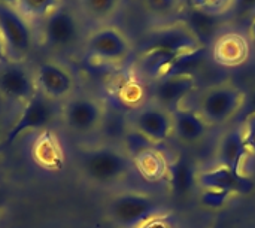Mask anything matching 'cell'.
<instances>
[{
	"mask_svg": "<svg viewBox=\"0 0 255 228\" xmlns=\"http://www.w3.org/2000/svg\"><path fill=\"white\" fill-rule=\"evenodd\" d=\"M37 93L34 73L22 63H7L0 70V96L19 105L27 103Z\"/></svg>",
	"mask_w": 255,
	"mask_h": 228,
	"instance_id": "obj_15",
	"label": "cell"
},
{
	"mask_svg": "<svg viewBox=\"0 0 255 228\" xmlns=\"http://www.w3.org/2000/svg\"><path fill=\"white\" fill-rule=\"evenodd\" d=\"M139 228H181V223L175 217V214L172 211H169V212H164V214L149 220L148 223H145Z\"/></svg>",
	"mask_w": 255,
	"mask_h": 228,
	"instance_id": "obj_26",
	"label": "cell"
},
{
	"mask_svg": "<svg viewBox=\"0 0 255 228\" xmlns=\"http://www.w3.org/2000/svg\"><path fill=\"white\" fill-rule=\"evenodd\" d=\"M251 40L242 31H226L218 34L212 42L211 54L217 64L223 67H239L245 64L251 55Z\"/></svg>",
	"mask_w": 255,
	"mask_h": 228,
	"instance_id": "obj_16",
	"label": "cell"
},
{
	"mask_svg": "<svg viewBox=\"0 0 255 228\" xmlns=\"http://www.w3.org/2000/svg\"><path fill=\"white\" fill-rule=\"evenodd\" d=\"M33 158L34 161L45 169H60L63 166V149L58 139L49 131L43 130L33 143Z\"/></svg>",
	"mask_w": 255,
	"mask_h": 228,
	"instance_id": "obj_20",
	"label": "cell"
},
{
	"mask_svg": "<svg viewBox=\"0 0 255 228\" xmlns=\"http://www.w3.org/2000/svg\"><path fill=\"white\" fill-rule=\"evenodd\" d=\"M128 152L133 158L136 173L149 182L164 181L172 173V161L155 145L145 143V146Z\"/></svg>",
	"mask_w": 255,
	"mask_h": 228,
	"instance_id": "obj_18",
	"label": "cell"
},
{
	"mask_svg": "<svg viewBox=\"0 0 255 228\" xmlns=\"http://www.w3.org/2000/svg\"><path fill=\"white\" fill-rule=\"evenodd\" d=\"M230 3L232 0H184V4H187L191 10L220 18H223Z\"/></svg>",
	"mask_w": 255,
	"mask_h": 228,
	"instance_id": "obj_25",
	"label": "cell"
},
{
	"mask_svg": "<svg viewBox=\"0 0 255 228\" xmlns=\"http://www.w3.org/2000/svg\"><path fill=\"white\" fill-rule=\"evenodd\" d=\"M242 127H244V134H245V140H247L250 154L255 155V111H253L245 118V121L242 122Z\"/></svg>",
	"mask_w": 255,
	"mask_h": 228,
	"instance_id": "obj_27",
	"label": "cell"
},
{
	"mask_svg": "<svg viewBox=\"0 0 255 228\" xmlns=\"http://www.w3.org/2000/svg\"><path fill=\"white\" fill-rule=\"evenodd\" d=\"M4 200H6V191H4V188L0 185V206L4 203Z\"/></svg>",
	"mask_w": 255,
	"mask_h": 228,
	"instance_id": "obj_31",
	"label": "cell"
},
{
	"mask_svg": "<svg viewBox=\"0 0 255 228\" xmlns=\"http://www.w3.org/2000/svg\"><path fill=\"white\" fill-rule=\"evenodd\" d=\"M212 128L197 114L193 106H181L173 111V136L184 146H196L202 143Z\"/></svg>",
	"mask_w": 255,
	"mask_h": 228,
	"instance_id": "obj_17",
	"label": "cell"
},
{
	"mask_svg": "<svg viewBox=\"0 0 255 228\" xmlns=\"http://www.w3.org/2000/svg\"><path fill=\"white\" fill-rule=\"evenodd\" d=\"M3 139H4V134H3V128H1V124H0V143H3Z\"/></svg>",
	"mask_w": 255,
	"mask_h": 228,
	"instance_id": "obj_33",
	"label": "cell"
},
{
	"mask_svg": "<svg viewBox=\"0 0 255 228\" xmlns=\"http://www.w3.org/2000/svg\"><path fill=\"white\" fill-rule=\"evenodd\" d=\"M206 48L197 33L185 19H173L163 22L146 31L142 40L140 51L143 49H163L178 55L196 52Z\"/></svg>",
	"mask_w": 255,
	"mask_h": 228,
	"instance_id": "obj_7",
	"label": "cell"
},
{
	"mask_svg": "<svg viewBox=\"0 0 255 228\" xmlns=\"http://www.w3.org/2000/svg\"><path fill=\"white\" fill-rule=\"evenodd\" d=\"M196 76L188 72L172 73L149 84L151 96L148 99L175 111L185 105L187 99L197 93Z\"/></svg>",
	"mask_w": 255,
	"mask_h": 228,
	"instance_id": "obj_12",
	"label": "cell"
},
{
	"mask_svg": "<svg viewBox=\"0 0 255 228\" xmlns=\"http://www.w3.org/2000/svg\"><path fill=\"white\" fill-rule=\"evenodd\" d=\"M196 185L206 197L227 200L235 196H247L254 190V182L247 173H238L224 166L212 164L194 176Z\"/></svg>",
	"mask_w": 255,
	"mask_h": 228,
	"instance_id": "obj_9",
	"label": "cell"
},
{
	"mask_svg": "<svg viewBox=\"0 0 255 228\" xmlns=\"http://www.w3.org/2000/svg\"><path fill=\"white\" fill-rule=\"evenodd\" d=\"M131 133L149 145L160 146L173 136V111L148 99L137 105L128 115Z\"/></svg>",
	"mask_w": 255,
	"mask_h": 228,
	"instance_id": "obj_4",
	"label": "cell"
},
{
	"mask_svg": "<svg viewBox=\"0 0 255 228\" xmlns=\"http://www.w3.org/2000/svg\"><path fill=\"white\" fill-rule=\"evenodd\" d=\"M247 33H248V37H250V40H251V45H253V48H255V21L248 27V30H247Z\"/></svg>",
	"mask_w": 255,
	"mask_h": 228,
	"instance_id": "obj_29",
	"label": "cell"
},
{
	"mask_svg": "<svg viewBox=\"0 0 255 228\" xmlns=\"http://www.w3.org/2000/svg\"><path fill=\"white\" fill-rule=\"evenodd\" d=\"M184 55L163 49H143L134 61V72L140 79L151 84L163 76L172 75Z\"/></svg>",
	"mask_w": 255,
	"mask_h": 228,
	"instance_id": "obj_19",
	"label": "cell"
},
{
	"mask_svg": "<svg viewBox=\"0 0 255 228\" xmlns=\"http://www.w3.org/2000/svg\"><path fill=\"white\" fill-rule=\"evenodd\" d=\"M146 12L157 19H172L184 7V0H143Z\"/></svg>",
	"mask_w": 255,
	"mask_h": 228,
	"instance_id": "obj_23",
	"label": "cell"
},
{
	"mask_svg": "<svg viewBox=\"0 0 255 228\" xmlns=\"http://www.w3.org/2000/svg\"><path fill=\"white\" fill-rule=\"evenodd\" d=\"M54 102L37 91L27 103L22 105V109L12 124V127L6 131L3 145L7 148L13 145V142L28 131H43L46 130L55 118Z\"/></svg>",
	"mask_w": 255,
	"mask_h": 228,
	"instance_id": "obj_11",
	"label": "cell"
},
{
	"mask_svg": "<svg viewBox=\"0 0 255 228\" xmlns=\"http://www.w3.org/2000/svg\"><path fill=\"white\" fill-rule=\"evenodd\" d=\"M84 48L91 60L106 64L126 61L134 49L130 37L112 24L97 25L91 30L84 40Z\"/></svg>",
	"mask_w": 255,
	"mask_h": 228,
	"instance_id": "obj_8",
	"label": "cell"
},
{
	"mask_svg": "<svg viewBox=\"0 0 255 228\" xmlns=\"http://www.w3.org/2000/svg\"><path fill=\"white\" fill-rule=\"evenodd\" d=\"M7 63H9V60H7V55H6L3 42H1V39H0V66H4V64H7Z\"/></svg>",
	"mask_w": 255,
	"mask_h": 228,
	"instance_id": "obj_28",
	"label": "cell"
},
{
	"mask_svg": "<svg viewBox=\"0 0 255 228\" xmlns=\"http://www.w3.org/2000/svg\"><path fill=\"white\" fill-rule=\"evenodd\" d=\"M0 39L9 63H22L33 48L30 19L16 7L0 3Z\"/></svg>",
	"mask_w": 255,
	"mask_h": 228,
	"instance_id": "obj_6",
	"label": "cell"
},
{
	"mask_svg": "<svg viewBox=\"0 0 255 228\" xmlns=\"http://www.w3.org/2000/svg\"><path fill=\"white\" fill-rule=\"evenodd\" d=\"M40 37L45 46L55 51L75 46L81 37L79 16L72 7L63 3L58 4L42 19Z\"/></svg>",
	"mask_w": 255,
	"mask_h": 228,
	"instance_id": "obj_10",
	"label": "cell"
},
{
	"mask_svg": "<svg viewBox=\"0 0 255 228\" xmlns=\"http://www.w3.org/2000/svg\"><path fill=\"white\" fill-rule=\"evenodd\" d=\"M242 124L226 128L218 137L214 149V164L224 166L238 173H245V163L250 157Z\"/></svg>",
	"mask_w": 255,
	"mask_h": 228,
	"instance_id": "obj_14",
	"label": "cell"
},
{
	"mask_svg": "<svg viewBox=\"0 0 255 228\" xmlns=\"http://www.w3.org/2000/svg\"><path fill=\"white\" fill-rule=\"evenodd\" d=\"M37 91L52 102H64L75 94L76 81L73 73L58 61H43L34 70Z\"/></svg>",
	"mask_w": 255,
	"mask_h": 228,
	"instance_id": "obj_13",
	"label": "cell"
},
{
	"mask_svg": "<svg viewBox=\"0 0 255 228\" xmlns=\"http://www.w3.org/2000/svg\"><path fill=\"white\" fill-rule=\"evenodd\" d=\"M58 4L60 0H18L16 7L30 19V21H42L46 15H49Z\"/></svg>",
	"mask_w": 255,
	"mask_h": 228,
	"instance_id": "obj_24",
	"label": "cell"
},
{
	"mask_svg": "<svg viewBox=\"0 0 255 228\" xmlns=\"http://www.w3.org/2000/svg\"><path fill=\"white\" fill-rule=\"evenodd\" d=\"M194 96L193 108L211 128L229 125L247 103V93L233 81L211 84Z\"/></svg>",
	"mask_w": 255,
	"mask_h": 228,
	"instance_id": "obj_3",
	"label": "cell"
},
{
	"mask_svg": "<svg viewBox=\"0 0 255 228\" xmlns=\"http://www.w3.org/2000/svg\"><path fill=\"white\" fill-rule=\"evenodd\" d=\"M4 149H6V146L3 143H0V175L3 172V166H4Z\"/></svg>",
	"mask_w": 255,
	"mask_h": 228,
	"instance_id": "obj_30",
	"label": "cell"
},
{
	"mask_svg": "<svg viewBox=\"0 0 255 228\" xmlns=\"http://www.w3.org/2000/svg\"><path fill=\"white\" fill-rule=\"evenodd\" d=\"M0 3L10 4V6H16V4H18V0H0Z\"/></svg>",
	"mask_w": 255,
	"mask_h": 228,
	"instance_id": "obj_32",
	"label": "cell"
},
{
	"mask_svg": "<svg viewBox=\"0 0 255 228\" xmlns=\"http://www.w3.org/2000/svg\"><path fill=\"white\" fill-rule=\"evenodd\" d=\"M223 18L239 25H244L245 22L248 30V27L255 21V0H232Z\"/></svg>",
	"mask_w": 255,
	"mask_h": 228,
	"instance_id": "obj_22",
	"label": "cell"
},
{
	"mask_svg": "<svg viewBox=\"0 0 255 228\" xmlns=\"http://www.w3.org/2000/svg\"><path fill=\"white\" fill-rule=\"evenodd\" d=\"M61 121L75 136L87 137L97 133L106 119L105 102L91 94H73L63 102Z\"/></svg>",
	"mask_w": 255,
	"mask_h": 228,
	"instance_id": "obj_5",
	"label": "cell"
},
{
	"mask_svg": "<svg viewBox=\"0 0 255 228\" xmlns=\"http://www.w3.org/2000/svg\"><path fill=\"white\" fill-rule=\"evenodd\" d=\"M169 211V206L158 196L139 190L117 191L109 196L105 205V215L115 228H139Z\"/></svg>",
	"mask_w": 255,
	"mask_h": 228,
	"instance_id": "obj_2",
	"label": "cell"
},
{
	"mask_svg": "<svg viewBox=\"0 0 255 228\" xmlns=\"http://www.w3.org/2000/svg\"><path fill=\"white\" fill-rule=\"evenodd\" d=\"M75 163L79 175L96 187H117L136 173L130 152L117 145L79 148Z\"/></svg>",
	"mask_w": 255,
	"mask_h": 228,
	"instance_id": "obj_1",
	"label": "cell"
},
{
	"mask_svg": "<svg viewBox=\"0 0 255 228\" xmlns=\"http://www.w3.org/2000/svg\"><path fill=\"white\" fill-rule=\"evenodd\" d=\"M82 15L97 25L109 24L120 12L123 0H78Z\"/></svg>",
	"mask_w": 255,
	"mask_h": 228,
	"instance_id": "obj_21",
	"label": "cell"
}]
</instances>
